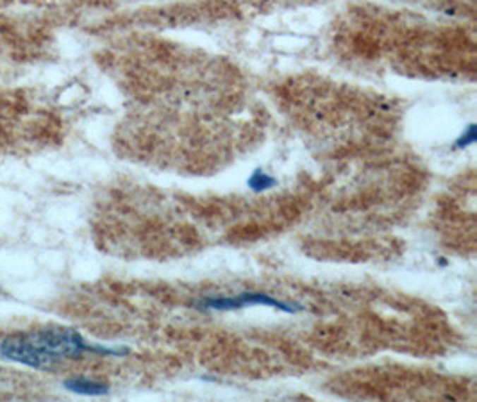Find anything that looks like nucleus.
Segmentation results:
<instances>
[{
    "instance_id": "f257e3e1",
    "label": "nucleus",
    "mask_w": 477,
    "mask_h": 402,
    "mask_svg": "<svg viewBox=\"0 0 477 402\" xmlns=\"http://www.w3.org/2000/svg\"><path fill=\"white\" fill-rule=\"evenodd\" d=\"M84 353L106 354V356H126L127 347H104L84 340L83 334L72 327H45V329L22 331L6 336L0 341V358L6 361L49 370L65 360H76Z\"/></svg>"
},
{
    "instance_id": "f03ea898",
    "label": "nucleus",
    "mask_w": 477,
    "mask_h": 402,
    "mask_svg": "<svg viewBox=\"0 0 477 402\" xmlns=\"http://www.w3.org/2000/svg\"><path fill=\"white\" fill-rule=\"evenodd\" d=\"M247 306H270L281 310L284 313H297L304 310V306L288 300H279L267 293H240L234 297H206L195 303V307L200 311H234Z\"/></svg>"
},
{
    "instance_id": "7ed1b4c3",
    "label": "nucleus",
    "mask_w": 477,
    "mask_h": 402,
    "mask_svg": "<svg viewBox=\"0 0 477 402\" xmlns=\"http://www.w3.org/2000/svg\"><path fill=\"white\" fill-rule=\"evenodd\" d=\"M63 386L68 391L77 395H86V397H102L109 394V386L102 381L90 379V377H70L63 381Z\"/></svg>"
},
{
    "instance_id": "20e7f679",
    "label": "nucleus",
    "mask_w": 477,
    "mask_h": 402,
    "mask_svg": "<svg viewBox=\"0 0 477 402\" xmlns=\"http://www.w3.org/2000/svg\"><path fill=\"white\" fill-rule=\"evenodd\" d=\"M275 177L268 176L267 172H263V170H254L252 172V176L248 177L247 184L250 186V190H254V192H265V190H270L272 186H275Z\"/></svg>"
},
{
    "instance_id": "39448f33",
    "label": "nucleus",
    "mask_w": 477,
    "mask_h": 402,
    "mask_svg": "<svg viewBox=\"0 0 477 402\" xmlns=\"http://www.w3.org/2000/svg\"><path fill=\"white\" fill-rule=\"evenodd\" d=\"M472 143H476V126L473 123H470L469 127H466L465 130H463V134L458 138V142H456V147L458 149H465V147L472 145Z\"/></svg>"
}]
</instances>
